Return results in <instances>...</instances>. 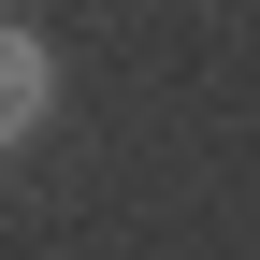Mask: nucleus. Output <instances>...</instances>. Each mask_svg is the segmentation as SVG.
Returning a JSON list of instances; mask_svg holds the SVG:
<instances>
[{
  "mask_svg": "<svg viewBox=\"0 0 260 260\" xmlns=\"http://www.w3.org/2000/svg\"><path fill=\"white\" fill-rule=\"evenodd\" d=\"M44 102H58L44 29H15V15H0V145H29V130H44Z\"/></svg>",
  "mask_w": 260,
  "mask_h": 260,
  "instance_id": "f257e3e1",
  "label": "nucleus"
}]
</instances>
